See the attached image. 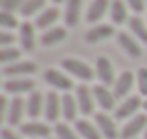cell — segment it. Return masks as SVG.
<instances>
[{
    "mask_svg": "<svg viewBox=\"0 0 147 139\" xmlns=\"http://www.w3.org/2000/svg\"><path fill=\"white\" fill-rule=\"evenodd\" d=\"M61 69H63L67 74L75 76V78L82 80V82H91L95 78V71L86 63V61L78 59V57H65L61 59Z\"/></svg>",
    "mask_w": 147,
    "mask_h": 139,
    "instance_id": "obj_1",
    "label": "cell"
},
{
    "mask_svg": "<svg viewBox=\"0 0 147 139\" xmlns=\"http://www.w3.org/2000/svg\"><path fill=\"white\" fill-rule=\"evenodd\" d=\"M144 106V100H142L140 95H132L127 96L114 111V119L115 121H129L134 115H138V110Z\"/></svg>",
    "mask_w": 147,
    "mask_h": 139,
    "instance_id": "obj_2",
    "label": "cell"
},
{
    "mask_svg": "<svg viewBox=\"0 0 147 139\" xmlns=\"http://www.w3.org/2000/svg\"><path fill=\"white\" fill-rule=\"evenodd\" d=\"M145 130H147V113H138L125 122L119 137L121 139H136L140 134H145Z\"/></svg>",
    "mask_w": 147,
    "mask_h": 139,
    "instance_id": "obj_3",
    "label": "cell"
},
{
    "mask_svg": "<svg viewBox=\"0 0 147 139\" xmlns=\"http://www.w3.org/2000/svg\"><path fill=\"white\" fill-rule=\"evenodd\" d=\"M43 78L50 87H54V89H58V91H63V93H69L73 89V86H75L73 80L69 78L65 72L58 71V69H47Z\"/></svg>",
    "mask_w": 147,
    "mask_h": 139,
    "instance_id": "obj_4",
    "label": "cell"
},
{
    "mask_svg": "<svg viewBox=\"0 0 147 139\" xmlns=\"http://www.w3.org/2000/svg\"><path fill=\"white\" fill-rule=\"evenodd\" d=\"M19 130H21V134L24 137H30V139H49L50 134H52V128L47 122H39V121L22 122L19 126Z\"/></svg>",
    "mask_w": 147,
    "mask_h": 139,
    "instance_id": "obj_5",
    "label": "cell"
},
{
    "mask_svg": "<svg viewBox=\"0 0 147 139\" xmlns=\"http://www.w3.org/2000/svg\"><path fill=\"white\" fill-rule=\"evenodd\" d=\"M2 72L7 78H28L37 72V65L34 61H15L11 65H6Z\"/></svg>",
    "mask_w": 147,
    "mask_h": 139,
    "instance_id": "obj_6",
    "label": "cell"
},
{
    "mask_svg": "<svg viewBox=\"0 0 147 139\" xmlns=\"http://www.w3.org/2000/svg\"><path fill=\"white\" fill-rule=\"evenodd\" d=\"M95 124H97L100 136L104 139H117L119 137V130L117 124H115V119H112L106 111H100V113H95Z\"/></svg>",
    "mask_w": 147,
    "mask_h": 139,
    "instance_id": "obj_7",
    "label": "cell"
},
{
    "mask_svg": "<svg viewBox=\"0 0 147 139\" xmlns=\"http://www.w3.org/2000/svg\"><path fill=\"white\" fill-rule=\"evenodd\" d=\"M76 102H78V110L82 115H91L95 111V96L93 89H90V86L82 84L76 87Z\"/></svg>",
    "mask_w": 147,
    "mask_h": 139,
    "instance_id": "obj_8",
    "label": "cell"
},
{
    "mask_svg": "<svg viewBox=\"0 0 147 139\" xmlns=\"http://www.w3.org/2000/svg\"><path fill=\"white\" fill-rule=\"evenodd\" d=\"M24 115H26V100L21 98V96H15L9 102V108H7L6 122L9 126H21Z\"/></svg>",
    "mask_w": 147,
    "mask_h": 139,
    "instance_id": "obj_9",
    "label": "cell"
},
{
    "mask_svg": "<svg viewBox=\"0 0 147 139\" xmlns=\"http://www.w3.org/2000/svg\"><path fill=\"white\" fill-rule=\"evenodd\" d=\"M93 96H95V102L102 111H115V95L114 91H110L106 86L99 84V86L93 87Z\"/></svg>",
    "mask_w": 147,
    "mask_h": 139,
    "instance_id": "obj_10",
    "label": "cell"
},
{
    "mask_svg": "<svg viewBox=\"0 0 147 139\" xmlns=\"http://www.w3.org/2000/svg\"><path fill=\"white\" fill-rule=\"evenodd\" d=\"M95 74H97V78L100 80L102 86H106V87L114 86V82H115L114 65H112V61L108 57H104V56L97 57V61H95Z\"/></svg>",
    "mask_w": 147,
    "mask_h": 139,
    "instance_id": "obj_11",
    "label": "cell"
},
{
    "mask_svg": "<svg viewBox=\"0 0 147 139\" xmlns=\"http://www.w3.org/2000/svg\"><path fill=\"white\" fill-rule=\"evenodd\" d=\"M61 115V96L56 91L45 95V119L49 122H56Z\"/></svg>",
    "mask_w": 147,
    "mask_h": 139,
    "instance_id": "obj_12",
    "label": "cell"
},
{
    "mask_svg": "<svg viewBox=\"0 0 147 139\" xmlns=\"http://www.w3.org/2000/svg\"><path fill=\"white\" fill-rule=\"evenodd\" d=\"M34 87H36V82L32 78H7L4 82V93H9V95L32 93Z\"/></svg>",
    "mask_w": 147,
    "mask_h": 139,
    "instance_id": "obj_13",
    "label": "cell"
},
{
    "mask_svg": "<svg viewBox=\"0 0 147 139\" xmlns=\"http://www.w3.org/2000/svg\"><path fill=\"white\" fill-rule=\"evenodd\" d=\"M117 45L119 48L125 50V54H129L130 57H140L142 56V46H140V41L129 32H119L117 33Z\"/></svg>",
    "mask_w": 147,
    "mask_h": 139,
    "instance_id": "obj_14",
    "label": "cell"
},
{
    "mask_svg": "<svg viewBox=\"0 0 147 139\" xmlns=\"http://www.w3.org/2000/svg\"><path fill=\"white\" fill-rule=\"evenodd\" d=\"M132 86H134V74L130 71H123L121 74L115 78L114 82V95L115 98H123L125 100L129 96V93L132 91Z\"/></svg>",
    "mask_w": 147,
    "mask_h": 139,
    "instance_id": "obj_15",
    "label": "cell"
},
{
    "mask_svg": "<svg viewBox=\"0 0 147 139\" xmlns=\"http://www.w3.org/2000/svg\"><path fill=\"white\" fill-rule=\"evenodd\" d=\"M19 41H21V48L26 52H32L36 48V24L32 22H22L19 28Z\"/></svg>",
    "mask_w": 147,
    "mask_h": 139,
    "instance_id": "obj_16",
    "label": "cell"
},
{
    "mask_svg": "<svg viewBox=\"0 0 147 139\" xmlns=\"http://www.w3.org/2000/svg\"><path fill=\"white\" fill-rule=\"evenodd\" d=\"M43 111H45V98H43V95H41L39 91H32L28 95V98H26V115L36 121Z\"/></svg>",
    "mask_w": 147,
    "mask_h": 139,
    "instance_id": "obj_17",
    "label": "cell"
},
{
    "mask_svg": "<svg viewBox=\"0 0 147 139\" xmlns=\"http://www.w3.org/2000/svg\"><path fill=\"white\" fill-rule=\"evenodd\" d=\"M78 102H76V95L71 93H63L61 95V115L67 122L75 121L76 115H78Z\"/></svg>",
    "mask_w": 147,
    "mask_h": 139,
    "instance_id": "obj_18",
    "label": "cell"
},
{
    "mask_svg": "<svg viewBox=\"0 0 147 139\" xmlns=\"http://www.w3.org/2000/svg\"><path fill=\"white\" fill-rule=\"evenodd\" d=\"M110 6H112L110 0H93V2L90 4V9H88V13H86V21L90 22V24L99 22L100 19L104 17V13L110 9Z\"/></svg>",
    "mask_w": 147,
    "mask_h": 139,
    "instance_id": "obj_19",
    "label": "cell"
},
{
    "mask_svg": "<svg viewBox=\"0 0 147 139\" xmlns=\"http://www.w3.org/2000/svg\"><path fill=\"white\" fill-rule=\"evenodd\" d=\"M114 26L112 24H97L86 32V41L88 43H100L104 39H110L114 35Z\"/></svg>",
    "mask_w": 147,
    "mask_h": 139,
    "instance_id": "obj_20",
    "label": "cell"
},
{
    "mask_svg": "<svg viewBox=\"0 0 147 139\" xmlns=\"http://www.w3.org/2000/svg\"><path fill=\"white\" fill-rule=\"evenodd\" d=\"M60 19V9L58 7H45L43 11L39 13V17H37V21H36V28H39V30H50V28H54V24H56V21Z\"/></svg>",
    "mask_w": 147,
    "mask_h": 139,
    "instance_id": "obj_21",
    "label": "cell"
},
{
    "mask_svg": "<svg viewBox=\"0 0 147 139\" xmlns=\"http://www.w3.org/2000/svg\"><path fill=\"white\" fill-rule=\"evenodd\" d=\"M65 37H67V30L63 26H54L50 30H45L43 35L39 37V43L43 46H54V45L61 43Z\"/></svg>",
    "mask_w": 147,
    "mask_h": 139,
    "instance_id": "obj_22",
    "label": "cell"
},
{
    "mask_svg": "<svg viewBox=\"0 0 147 139\" xmlns=\"http://www.w3.org/2000/svg\"><path fill=\"white\" fill-rule=\"evenodd\" d=\"M75 128H76V132H78V136L82 139H102L97 124H95V122H90L88 119H78V121H75Z\"/></svg>",
    "mask_w": 147,
    "mask_h": 139,
    "instance_id": "obj_23",
    "label": "cell"
},
{
    "mask_svg": "<svg viewBox=\"0 0 147 139\" xmlns=\"http://www.w3.org/2000/svg\"><path fill=\"white\" fill-rule=\"evenodd\" d=\"M110 17L114 24H123V22H129V6L123 0H112L110 6Z\"/></svg>",
    "mask_w": 147,
    "mask_h": 139,
    "instance_id": "obj_24",
    "label": "cell"
},
{
    "mask_svg": "<svg viewBox=\"0 0 147 139\" xmlns=\"http://www.w3.org/2000/svg\"><path fill=\"white\" fill-rule=\"evenodd\" d=\"M65 24L76 26L80 22V11H82V0H65Z\"/></svg>",
    "mask_w": 147,
    "mask_h": 139,
    "instance_id": "obj_25",
    "label": "cell"
},
{
    "mask_svg": "<svg viewBox=\"0 0 147 139\" xmlns=\"http://www.w3.org/2000/svg\"><path fill=\"white\" fill-rule=\"evenodd\" d=\"M129 28H130V33H132L140 43L147 45V24L144 22V19H140L138 15L136 17H130L129 19Z\"/></svg>",
    "mask_w": 147,
    "mask_h": 139,
    "instance_id": "obj_26",
    "label": "cell"
},
{
    "mask_svg": "<svg viewBox=\"0 0 147 139\" xmlns=\"http://www.w3.org/2000/svg\"><path fill=\"white\" fill-rule=\"evenodd\" d=\"M54 136H56V139H80L78 132H75L67 122H56Z\"/></svg>",
    "mask_w": 147,
    "mask_h": 139,
    "instance_id": "obj_27",
    "label": "cell"
},
{
    "mask_svg": "<svg viewBox=\"0 0 147 139\" xmlns=\"http://www.w3.org/2000/svg\"><path fill=\"white\" fill-rule=\"evenodd\" d=\"M19 57H21V50L15 48V46H6V48L0 50V61L4 63V67L19 61Z\"/></svg>",
    "mask_w": 147,
    "mask_h": 139,
    "instance_id": "obj_28",
    "label": "cell"
},
{
    "mask_svg": "<svg viewBox=\"0 0 147 139\" xmlns=\"http://www.w3.org/2000/svg\"><path fill=\"white\" fill-rule=\"evenodd\" d=\"M43 7H45V0H26L21 7V15L22 17H32Z\"/></svg>",
    "mask_w": 147,
    "mask_h": 139,
    "instance_id": "obj_29",
    "label": "cell"
},
{
    "mask_svg": "<svg viewBox=\"0 0 147 139\" xmlns=\"http://www.w3.org/2000/svg\"><path fill=\"white\" fill-rule=\"evenodd\" d=\"M21 24L22 22H19V19L11 11H2L0 13V26H2V30H15V28H21Z\"/></svg>",
    "mask_w": 147,
    "mask_h": 139,
    "instance_id": "obj_30",
    "label": "cell"
},
{
    "mask_svg": "<svg viewBox=\"0 0 147 139\" xmlns=\"http://www.w3.org/2000/svg\"><path fill=\"white\" fill-rule=\"evenodd\" d=\"M136 84H138V91L142 96H147V69L140 67L136 72Z\"/></svg>",
    "mask_w": 147,
    "mask_h": 139,
    "instance_id": "obj_31",
    "label": "cell"
},
{
    "mask_svg": "<svg viewBox=\"0 0 147 139\" xmlns=\"http://www.w3.org/2000/svg\"><path fill=\"white\" fill-rule=\"evenodd\" d=\"M125 2H127V6H129L134 13H144L145 11L147 0H125Z\"/></svg>",
    "mask_w": 147,
    "mask_h": 139,
    "instance_id": "obj_32",
    "label": "cell"
},
{
    "mask_svg": "<svg viewBox=\"0 0 147 139\" xmlns=\"http://www.w3.org/2000/svg\"><path fill=\"white\" fill-rule=\"evenodd\" d=\"M13 41H15V35H13V33H9L7 30H2V32H0V46H2V48L11 46Z\"/></svg>",
    "mask_w": 147,
    "mask_h": 139,
    "instance_id": "obj_33",
    "label": "cell"
},
{
    "mask_svg": "<svg viewBox=\"0 0 147 139\" xmlns=\"http://www.w3.org/2000/svg\"><path fill=\"white\" fill-rule=\"evenodd\" d=\"M24 2L26 0H2V7H4L2 11H11V9H15V7L21 9Z\"/></svg>",
    "mask_w": 147,
    "mask_h": 139,
    "instance_id": "obj_34",
    "label": "cell"
},
{
    "mask_svg": "<svg viewBox=\"0 0 147 139\" xmlns=\"http://www.w3.org/2000/svg\"><path fill=\"white\" fill-rule=\"evenodd\" d=\"M2 139H24L22 134H15L11 128H2Z\"/></svg>",
    "mask_w": 147,
    "mask_h": 139,
    "instance_id": "obj_35",
    "label": "cell"
},
{
    "mask_svg": "<svg viewBox=\"0 0 147 139\" xmlns=\"http://www.w3.org/2000/svg\"><path fill=\"white\" fill-rule=\"evenodd\" d=\"M142 108H144V110H145V113H147V98L144 100V106H142Z\"/></svg>",
    "mask_w": 147,
    "mask_h": 139,
    "instance_id": "obj_36",
    "label": "cell"
},
{
    "mask_svg": "<svg viewBox=\"0 0 147 139\" xmlns=\"http://www.w3.org/2000/svg\"><path fill=\"white\" fill-rule=\"evenodd\" d=\"M52 2H54V4H60V2H63V0H52Z\"/></svg>",
    "mask_w": 147,
    "mask_h": 139,
    "instance_id": "obj_37",
    "label": "cell"
},
{
    "mask_svg": "<svg viewBox=\"0 0 147 139\" xmlns=\"http://www.w3.org/2000/svg\"><path fill=\"white\" fill-rule=\"evenodd\" d=\"M144 139H147V130H145V134H144Z\"/></svg>",
    "mask_w": 147,
    "mask_h": 139,
    "instance_id": "obj_38",
    "label": "cell"
}]
</instances>
